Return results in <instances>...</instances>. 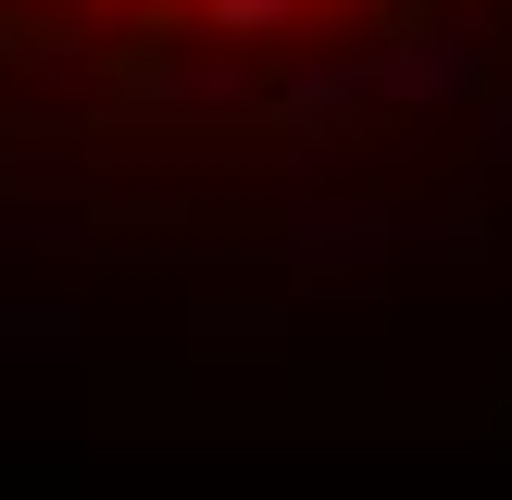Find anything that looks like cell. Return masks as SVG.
I'll use <instances>...</instances> for the list:
<instances>
[{"instance_id": "obj_1", "label": "cell", "mask_w": 512, "mask_h": 500, "mask_svg": "<svg viewBox=\"0 0 512 500\" xmlns=\"http://www.w3.org/2000/svg\"><path fill=\"white\" fill-rule=\"evenodd\" d=\"M275 100H288V125L313 113V138H338V125L363 113V75H338V63H288V75H275Z\"/></svg>"}, {"instance_id": "obj_2", "label": "cell", "mask_w": 512, "mask_h": 500, "mask_svg": "<svg viewBox=\"0 0 512 500\" xmlns=\"http://www.w3.org/2000/svg\"><path fill=\"white\" fill-rule=\"evenodd\" d=\"M200 25L213 38H275V25H300V0H200Z\"/></svg>"}, {"instance_id": "obj_3", "label": "cell", "mask_w": 512, "mask_h": 500, "mask_svg": "<svg viewBox=\"0 0 512 500\" xmlns=\"http://www.w3.org/2000/svg\"><path fill=\"white\" fill-rule=\"evenodd\" d=\"M300 13H350V0H300Z\"/></svg>"}, {"instance_id": "obj_4", "label": "cell", "mask_w": 512, "mask_h": 500, "mask_svg": "<svg viewBox=\"0 0 512 500\" xmlns=\"http://www.w3.org/2000/svg\"><path fill=\"white\" fill-rule=\"evenodd\" d=\"M138 13H150V0H138Z\"/></svg>"}]
</instances>
